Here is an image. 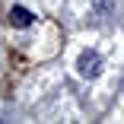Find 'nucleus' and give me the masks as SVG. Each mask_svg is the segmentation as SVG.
<instances>
[{
	"mask_svg": "<svg viewBox=\"0 0 124 124\" xmlns=\"http://www.w3.org/2000/svg\"><path fill=\"white\" fill-rule=\"evenodd\" d=\"M10 22H13L16 29H29V26H32V13H29L26 7H13V10H10Z\"/></svg>",
	"mask_w": 124,
	"mask_h": 124,
	"instance_id": "obj_2",
	"label": "nucleus"
},
{
	"mask_svg": "<svg viewBox=\"0 0 124 124\" xmlns=\"http://www.w3.org/2000/svg\"><path fill=\"white\" fill-rule=\"evenodd\" d=\"M77 67H80V77L95 80L99 73H102V57H99L95 51H83V54H80V61H77Z\"/></svg>",
	"mask_w": 124,
	"mask_h": 124,
	"instance_id": "obj_1",
	"label": "nucleus"
}]
</instances>
